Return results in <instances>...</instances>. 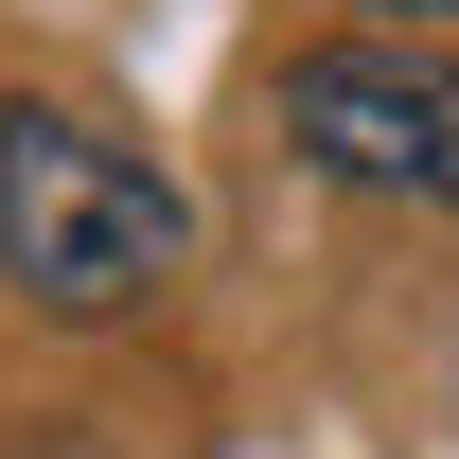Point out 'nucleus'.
<instances>
[{
	"mask_svg": "<svg viewBox=\"0 0 459 459\" xmlns=\"http://www.w3.org/2000/svg\"><path fill=\"white\" fill-rule=\"evenodd\" d=\"M177 265H195V212L160 160H124L71 107H0V283L36 318H142Z\"/></svg>",
	"mask_w": 459,
	"mask_h": 459,
	"instance_id": "1",
	"label": "nucleus"
},
{
	"mask_svg": "<svg viewBox=\"0 0 459 459\" xmlns=\"http://www.w3.org/2000/svg\"><path fill=\"white\" fill-rule=\"evenodd\" d=\"M283 142L353 195H406V212H459V54L442 36H318L283 71Z\"/></svg>",
	"mask_w": 459,
	"mask_h": 459,
	"instance_id": "2",
	"label": "nucleus"
},
{
	"mask_svg": "<svg viewBox=\"0 0 459 459\" xmlns=\"http://www.w3.org/2000/svg\"><path fill=\"white\" fill-rule=\"evenodd\" d=\"M424 18H459V0H424Z\"/></svg>",
	"mask_w": 459,
	"mask_h": 459,
	"instance_id": "3",
	"label": "nucleus"
}]
</instances>
